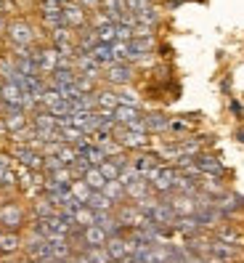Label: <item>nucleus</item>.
<instances>
[{
  "instance_id": "1",
  "label": "nucleus",
  "mask_w": 244,
  "mask_h": 263,
  "mask_svg": "<svg viewBox=\"0 0 244 263\" xmlns=\"http://www.w3.org/2000/svg\"><path fill=\"white\" fill-rule=\"evenodd\" d=\"M27 226V210L19 202L0 205V229L3 231H22Z\"/></svg>"
},
{
  "instance_id": "2",
  "label": "nucleus",
  "mask_w": 244,
  "mask_h": 263,
  "mask_svg": "<svg viewBox=\"0 0 244 263\" xmlns=\"http://www.w3.org/2000/svg\"><path fill=\"white\" fill-rule=\"evenodd\" d=\"M6 37L11 40L13 48H24V45H32V40H35V29H32V24L24 22V19H13V22H8Z\"/></svg>"
},
{
  "instance_id": "3",
  "label": "nucleus",
  "mask_w": 244,
  "mask_h": 263,
  "mask_svg": "<svg viewBox=\"0 0 244 263\" xmlns=\"http://www.w3.org/2000/svg\"><path fill=\"white\" fill-rule=\"evenodd\" d=\"M101 77L106 80V85H117V88H122V85H130V83H133L135 72H133V67L128 64V61H117V64L106 67Z\"/></svg>"
},
{
  "instance_id": "4",
  "label": "nucleus",
  "mask_w": 244,
  "mask_h": 263,
  "mask_svg": "<svg viewBox=\"0 0 244 263\" xmlns=\"http://www.w3.org/2000/svg\"><path fill=\"white\" fill-rule=\"evenodd\" d=\"M61 11H64V22H67L69 29H83V27H88V22H90V13L77 3V0H67Z\"/></svg>"
},
{
  "instance_id": "5",
  "label": "nucleus",
  "mask_w": 244,
  "mask_h": 263,
  "mask_svg": "<svg viewBox=\"0 0 244 263\" xmlns=\"http://www.w3.org/2000/svg\"><path fill=\"white\" fill-rule=\"evenodd\" d=\"M24 250V239L19 231H0V258L16 255Z\"/></svg>"
},
{
  "instance_id": "6",
  "label": "nucleus",
  "mask_w": 244,
  "mask_h": 263,
  "mask_svg": "<svg viewBox=\"0 0 244 263\" xmlns=\"http://www.w3.org/2000/svg\"><path fill=\"white\" fill-rule=\"evenodd\" d=\"M154 51V37H133L128 43V64L130 61H141Z\"/></svg>"
},
{
  "instance_id": "7",
  "label": "nucleus",
  "mask_w": 244,
  "mask_h": 263,
  "mask_svg": "<svg viewBox=\"0 0 244 263\" xmlns=\"http://www.w3.org/2000/svg\"><path fill=\"white\" fill-rule=\"evenodd\" d=\"M194 162H196V167L202 170L205 176H223V162L215 157V154H196L194 157Z\"/></svg>"
},
{
  "instance_id": "8",
  "label": "nucleus",
  "mask_w": 244,
  "mask_h": 263,
  "mask_svg": "<svg viewBox=\"0 0 244 263\" xmlns=\"http://www.w3.org/2000/svg\"><path fill=\"white\" fill-rule=\"evenodd\" d=\"M135 170H138V173L144 176V173H149L151 167H157V165H162L159 162V154H154V152H138L133 157V162H130Z\"/></svg>"
},
{
  "instance_id": "9",
  "label": "nucleus",
  "mask_w": 244,
  "mask_h": 263,
  "mask_svg": "<svg viewBox=\"0 0 244 263\" xmlns=\"http://www.w3.org/2000/svg\"><path fill=\"white\" fill-rule=\"evenodd\" d=\"M144 122H146V130H149V133L170 130V117L162 115V112H146V115H144Z\"/></svg>"
},
{
  "instance_id": "10",
  "label": "nucleus",
  "mask_w": 244,
  "mask_h": 263,
  "mask_svg": "<svg viewBox=\"0 0 244 263\" xmlns=\"http://www.w3.org/2000/svg\"><path fill=\"white\" fill-rule=\"evenodd\" d=\"M85 208H90V210H96V213H114V202L109 197H106L104 192H93L88 197V202H85Z\"/></svg>"
},
{
  "instance_id": "11",
  "label": "nucleus",
  "mask_w": 244,
  "mask_h": 263,
  "mask_svg": "<svg viewBox=\"0 0 244 263\" xmlns=\"http://www.w3.org/2000/svg\"><path fill=\"white\" fill-rule=\"evenodd\" d=\"M106 231L101 229V226H88V229H83V242H85V247L90 250V247H104L106 245Z\"/></svg>"
},
{
  "instance_id": "12",
  "label": "nucleus",
  "mask_w": 244,
  "mask_h": 263,
  "mask_svg": "<svg viewBox=\"0 0 244 263\" xmlns=\"http://www.w3.org/2000/svg\"><path fill=\"white\" fill-rule=\"evenodd\" d=\"M141 117H144L141 106H117V109H114V120H117V125H130V122L141 120Z\"/></svg>"
},
{
  "instance_id": "13",
  "label": "nucleus",
  "mask_w": 244,
  "mask_h": 263,
  "mask_svg": "<svg viewBox=\"0 0 244 263\" xmlns=\"http://www.w3.org/2000/svg\"><path fill=\"white\" fill-rule=\"evenodd\" d=\"M51 215H56V205L45 194H40L32 202V221L35 218H51Z\"/></svg>"
},
{
  "instance_id": "14",
  "label": "nucleus",
  "mask_w": 244,
  "mask_h": 263,
  "mask_svg": "<svg viewBox=\"0 0 244 263\" xmlns=\"http://www.w3.org/2000/svg\"><path fill=\"white\" fill-rule=\"evenodd\" d=\"M90 56H93V61L98 67H112V64H117V59H114V53H112V45H104V43H98L93 51H90Z\"/></svg>"
},
{
  "instance_id": "15",
  "label": "nucleus",
  "mask_w": 244,
  "mask_h": 263,
  "mask_svg": "<svg viewBox=\"0 0 244 263\" xmlns=\"http://www.w3.org/2000/svg\"><path fill=\"white\" fill-rule=\"evenodd\" d=\"M125 194H128V202H138V199H146L154 192H151L149 181H135V183H130V186H125Z\"/></svg>"
},
{
  "instance_id": "16",
  "label": "nucleus",
  "mask_w": 244,
  "mask_h": 263,
  "mask_svg": "<svg viewBox=\"0 0 244 263\" xmlns=\"http://www.w3.org/2000/svg\"><path fill=\"white\" fill-rule=\"evenodd\" d=\"M22 99H24V90H22L16 83H3L0 101H3V104H19V106H22Z\"/></svg>"
},
{
  "instance_id": "17",
  "label": "nucleus",
  "mask_w": 244,
  "mask_h": 263,
  "mask_svg": "<svg viewBox=\"0 0 244 263\" xmlns=\"http://www.w3.org/2000/svg\"><path fill=\"white\" fill-rule=\"evenodd\" d=\"M106 197L112 199L114 205H122V202H128V194H125V186H122L119 181H106V186L101 189Z\"/></svg>"
},
{
  "instance_id": "18",
  "label": "nucleus",
  "mask_w": 244,
  "mask_h": 263,
  "mask_svg": "<svg viewBox=\"0 0 244 263\" xmlns=\"http://www.w3.org/2000/svg\"><path fill=\"white\" fill-rule=\"evenodd\" d=\"M210 255H218V258H223L226 263H231V260H236V247H231V245H226V242H218V239H212V245H210Z\"/></svg>"
},
{
  "instance_id": "19",
  "label": "nucleus",
  "mask_w": 244,
  "mask_h": 263,
  "mask_svg": "<svg viewBox=\"0 0 244 263\" xmlns=\"http://www.w3.org/2000/svg\"><path fill=\"white\" fill-rule=\"evenodd\" d=\"M215 239L231 245V247H241V237H239V231L234 226H218L215 229Z\"/></svg>"
},
{
  "instance_id": "20",
  "label": "nucleus",
  "mask_w": 244,
  "mask_h": 263,
  "mask_svg": "<svg viewBox=\"0 0 244 263\" xmlns=\"http://www.w3.org/2000/svg\"><path fill=\"white\" fill-rule=\"evenodd\" d=\"M32 125H35V130H53L56 128V117L48 109H37L32 115Z\"/></svg>"
},
{
  "instance_id": "21",
  "label": "nucleus",
  "mask_w": 244,
  "mask_h": 263,
  "mask_svg": "<svg viewBox=\"0 0 244 263\" xmlns=\"http://www.w3.org/2000/svg\"><path fill=\"white\" fill-rule=\"evenodd\" d=\"M117 93L114 90H96V109H109L114 112L117 109Z\"/></svg>"
},
{
  "instance_id": "22",
  "label": "nucleus",
  "mask_w": 244,
  "mask_h": 263,
  "mask_svg": "<svg viewBox=\"0 0 244 263\" xmlns=\"http://www.w3.org/2000/svg\"><path fill=\"white\" fill-rule=\"evenodd\" d=\"M6 120V128H8V136H13V133H19L24 125H29L27 122V112H13V115H6L3 117Z\"/></svg>"
},
{
  "instance_id": "23",
  "label": "nucleus",
  "mask_w": 244,
  "mask_h": 263,
  "mask_svg": "<svg viewBox=\"0 0 244 263\" xmlns=\"http://www.w3.org/2000/svg\"><path fill=\"white\" fill-rule=\"evenodd\" d=\"M72 32H74V29H69V27H58V29H53V32H51V43H53V48H58V45H69V43L77 40Z\"/></svg>"
},
{
  "instance_id": "24",
  "label": "nucleus",
  "mask_w": 244,
  "mask_h": 263,
  "mask_svg": "<svg viewBox=\"0 0 244 263\" xmlns=\"http://www.w3.org/2000/svg\"><path fill=\"white\" fill-rule=\"evenodd\" d=\"M135 24H144V27L154 29V27L159 24V11L151 6V8H146V11H141V13H135Z\"/></svg>"
},
{
  "instance_id": "25",
  "label": "nucleus",
  "mask_w": 244,
  "mask_h": 263,
  "mask_svg": "<svg viewBox=\"0 0 244 263\" xmlns=\"http://www.w3.org/2000/svg\"><path fill=\"white\" fill-rule=\"evenodd\" d=\"M83 181H85V183H88V186L93 189V192H101V189L106 186V178L101 176V170H98V167H90L88 173L83 176Z\"/></svg>"
},
{
  "instance_id": "26",
  "label": "nucleus",
  "mask_w": 244,
  "mask_h": 263,
  "mask_svg": "<svg viewBox=\"0 0 244 263\" xmlns=\"http://www.w3.org/2000/svg\"><path fill=\"white\" fill-rule=\"evenodd\" d=\"M69 192H72V197L77 199V202H83V205L88 202V197L93 194V189H90V186H88V183H85L83 178H80V181H72V186H69Z\"/></svg>"
},
{
  "instance_id": "27",
  "label": "nucleus",
  "mask_w": 244,
  "mask_h": 263,
  "mask_svg": "<svg viewBox=\"0 0 244 263\" xmlns=\"http://www.w3.org/2000/svg\"><path fill=\"white\" fill-rule=\"evenodd\" d=\"M96 37H98V43H104V45L117 43V24H104V27H98V29H96Z\"/></svg>"
},
{
  "instance_id": "28",
  "label": "nucleus",
  "mask_w": 244,
  "mask_h": 263,
  "mask_svg": "<svg viewBox=\"0 0 244 263\" xmlns=\"http://www.w3.org/2000/svg\"><path fill=\"white\" fill-rule=\"evenodd\" d=\"M93 221H96V213L90 210V208H80L77 213H74V226H80V229H88V226H93Z\"/></svg>"
},
{
  "instance_id": "29",
  "label": "nucleus",
  "mask_w": 244,
  "mask_h": 263,
  "mask_svg": "<svg viewBox=\"0 0 244 263\" xmlns=\"http://www.w3.org/2000/svg\"><path fill=\"white\" fill-rule=\"evenodd\" d=\"M117 181L122 183V186H130V183H135V181H144V176H141L133 165H128V167H122V173H119Z\"/></svg>"
},
{
  "instance_id": "30",
  "label": "nucleus",
  "mask_w": 244,
  "mask_h": 263,
  "mask_svg": "<svg viewBox=\"0 0 244 263\" xmlns=\"http://www.w3.org/2000/svg\"><path fill=\"white\" fill-rule=\"evenodd\" d=\"M56 157L61 160V165H64V167H72L74 162L80 160V154L74 152V146H67V144H64V146H61V152L56 154Z\"/></svg>"
},
{
  "instance_id": "31",
  "label": "nucleus",
  "mask_w": 244,
  "mask_h": 263,
  "mask_svg": "<svg viewBox=\"0 0 244 263\" xmlns=\"http://www.w3.org/2000/svg\"><path fill=\"white\" fill-rule=\"evenodd\" d=\"M98 170H101V176H104L106 181H117L119 173H122V167H117L112 160H104V162L98 165Z\"/></svg>"
},
{
  "instance_id": "32",
  "label": "nucleus",
  "mask_w": 244,
  "mask_h": 263,
  "mask_svg": "<svg viewBox=\"0 0 244 263\" xmlns=\"http://www.w3.org/2000/svg\"><path fill=\"white\" fill-rule=\"evenodd\" d=\"M88 260L90 263H112L109 253H106V247H90V250H85Z\"/></svg>"
},
{
  "instance_id": "33",
  "label": "nucleus",
  "mask_w": 244,
  "mask_h": 263,
  "mask_svg": "<svg viewBox=\"0 0 244 263\" xmlns=\"http://www.w3.org/2000/svg\"><path fill=\"white\" fill-rule=\"evenodd\" d=\"M74 88L80 90V93H96V80H90V77H83V74H77V80H74Z\"/></svg>"
},
{
  "instance_id": "34",
  "label": "nucleus",
  "mask_w": 244,
  "mask_h": 263,
  "mask_svg": "<svg viewBox=\"0 0 244 263\" xmlns=\"http://www.w3.org/2000/svg\"><path fill=\"white\" fill-rule=\"evenodd\" d=\"M85 160H88L90 165H93V167H98V165H101V162L106 160V154H104V152H101V149H98V146L93 144V146H90V149L85 152Z\"/></svg>"
},
{
  "instance_id": "35",
  "label": "nucleus",
  "mask_w": 244,
  "mask_h": 263,
  "mask_svg": "<svg viewBox=\"0 0 244 263\" xmlns=\"http://www.w3.org/2000/svg\"><path fill=\"white\" fill-rule=\"evenodd\" d=\"M125 6H128V11L133 13V16H135V13H141V11H146V8H151L149 0H125Z\"/></svg>"
},
{
  "instance_id": "36",
  "label": "nucleus",
  "mask_w": 244,
  "mask_h": 263,
  "mask_svg": "<svg viewBox=\"0 0 244 263\" xmlns=\"http://www.w3.org/2000/svg\"><path fill=\"white\" fill-rule=\"evenodd\" d=\"M117 40H119V43H130V40H133V27L117 24Z\"/></svg>"
},
{
  "instance_id": "37",
  "label": "nucleus",
  "mask_w": 244,
  "mask_h": 263,
  "mask_svg": "<svg viewBox=\"0 0 244 263\" xmlns=\"http://www.w3.org/2000/svg\"><path fill=\"white\" fill-rule=\"evenodd\" d=\"M77 3L88 11V13H96V11H101V0H77Z\"/></svg>"
},
{
  "instance_id": "38",
  "label": "nucleus",
  "mask_w": 244,
  "mask_h": 263,
  "mask_svg": "<svg viewBox=\"0 0 244 263\" xmlns=\"http://www.w3.org/2000/svg\"><path fill=\"white\" fill-rule=\"evenodd\" d=\"M170 130H175V133H186L189 125H186L183 120H170Z\"/></svg>"
},
{
  "instance_id": "39",
  "label": "nucleus",
  "mask_w": 244,
  "mask_h": 263,
  "mask_svg": "<svg viewBox=\"0 0 244 263\" xmlns=\"http://www.w3.org/2000/svg\"><path fill=\"white\" fill-rule=\"evenodd\" d=\"M231 112L236 115V120H244V106L239 101H231Z\"/></svg>"
},
{
  "instance_id": "40",
  "label": "nucleus",
  "mask_w": 244,
  "mask_h": 263,
  "mask_svg": "<svg viewBox=\"0 0 244 263\" xmlns=\"http://www.w3.org/2000/svg\"><path fill=\"white\" fill-rule=\"evenodd\" d=\"M205 263H226V260H223V258H218V255H207V258H205Z\"/></svg>"
},
{
  "instance_id": "41",
  "label": "nucleus",
  "mask_w": 244,
  "mask_h": 263,
  "mask_svg": "<svg viewBox=\"0 0 244 263\" xmlns=\"http://www.w3.org/2000/svg\"><path fill=\"white\" fill-rule=\"evenodd\" d=\"M6 29H8V22H6V16H0V35H6Z\"/></svg>"
},
{
  "instance_id": "42",
  "label": "nucleus",
  "mask_w": 244,
  "mask_h": 263,
  "mask_svg": "<svg viewBox=\"0 0 244 263\" xmlns=\"http://www.w3.org/2000/svg\"><path fill=\"white\" fill-rule=\"evenodd\" d=\"M236 141H239V144H244V130H236Z\"/></svg>"
},
{
  "instance_id": "43",
  "label": "nucleus",
  "mask_w": 244,
  "mask_h": 263,
  "mask_svg": "<svg viewBox=\"0 0 244 263\" xmlns=\"http://www.w3.org/2000/svg\"><path fill=\"white\" fill-rule=\"evenodd\" d=\"M29 263H45V260H29Z\"/></svg>"
},
{
  "instance_id": "44",
  "label": "nucleus",
  "mask_w": 244,
  "mask_h": 263,
  "mask_svg": "<svg viewBox=\"0 0 244 263\" xmlns=\"http://www.w3.org/2000/svg\"><path fill=\"white\" fill-rule=\"evenodd\" d=\"M58 3H67V0H58Z\"/></svg>"
},
{
  "instance_id": "45",
  "label": "nucleus",
  "mask_w": 244,
  "mask_h": 263,
  "mask_svg": "<svg viewBox=\"0 0 244 263\" xmlns=\"http://www.w3.org/2000/svg\"><path fill=\"white\" fill-rule=\"evenodd\" d=\"M0 90H3V83H0Z\"/></svg>"
},
{
  "instance_id": "46",
  "label": "nucleus",
  "mask_w": 244,
  "mask_h": 263,
  "mask_svg": "<svg viewBox=\"0 0 244 263\" xmlns=\"http://www.w3.org/2000/svg\"><path fill=\"white\" fill-rule=\"evenodd\" d=\"M149 3H151V0H149Z\"/></svg>"
},
{
  "instance_id": "47",
  "label": "nucleus",
  "mask_w": 244,
  "mask_h": 263,
  "mask_svg": "<svg viewBox=\"0 0 244 263\" xmlns=\"http://www.w3.org/2000/svg\"><path fill=\"white\" fill-rule=\"evenodd\" d=\"M0 231H3V229H0Z\"/></svg>"
}]
</instances>
